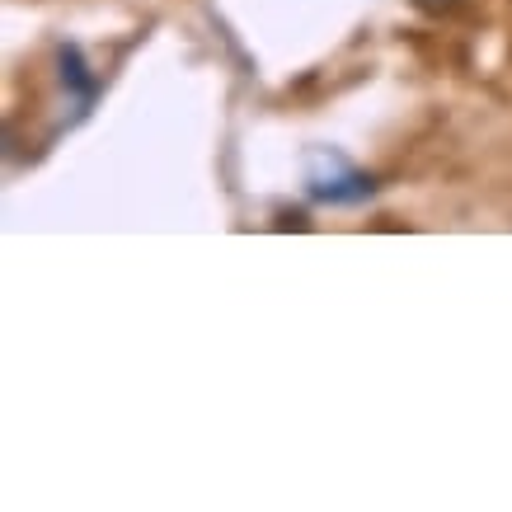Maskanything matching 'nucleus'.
Here are the masks:
<instances>
[{"label":"nucleus","instance_id":"nucleus-1","mask_svg":"<svg viewBox=\"0 0 512 512\" xmlns=\"http://www.w3.org/2000/svg\"><path fill=\"white\" fill-rule=\"evenodd\" d=\"M306 193L315 202H329V207H353V202L372 198L376 179L348 165L343 156H334V151H311L306 156Z\"/></svg>","mask_w":512,"mask_h":512},{"label":"nucleus","instance_id":"nucleus-2","mask_svg":"<svg viewBox=\"0 0 512 512\" xmlns=\"http://www.w3.org/2000/svg\"><path fill=\"white\" fill-rule=\"evenodd\" d=\"M57 71H62V90L71 94V104H76V118H85L94 104V94H99V80H94V71L85 66V52H80V47H62V52H57Z\"/></svg>","mask_w":512,"mask_h":512},{"label":"nucleus","instance_id":"nucleus-3","mask_svg":"<svg viewBox=\"0 0 512 512\" xmlns=\"http://www.w3.org/2000/svg\"><path fill=\"white\" fill-rule=\"evenodd\" d=\"M414 5H419L423 15H451V10H456L461 0H414Z\"/></svg>","mask_w":512,"mask_h":512}]
</instances>
